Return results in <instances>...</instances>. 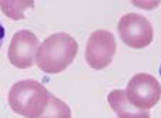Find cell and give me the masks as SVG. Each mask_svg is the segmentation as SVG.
<instances>
[{"instance_id":"obj_1","label":"cell","mask_w":161,"mask_h":118,"mask_svg":"<svg viewBox=\"0 0 161 118\" xmlns=\"http://www.w3.org/2000/svg\"><path fill=\"white\" fill-rule=\"evenodd\" d=\"M79 44L67 33H54L39 46L36 64L46 74H58L74 61Z\"/></svg>"},{"instance_id":"obj_2","label":"cell","mask_w":161,"mask_h":118,"mask_svg":"<svg viewBox=\"0 0 161 118\" xmlns=\"http://www.w3.org/2000/svg\"><path fill=\"white\" fill-rule=\"evenodd\" d=\"M49 90L36 80H21L12 85L7 101L16 114L25 118H39L49 104Z\"/></svg>"},{"instance_id":"obj_3","label":"cell","mask_w":161,"mask_h":118,"mask_svg":"<svg viewBox=\"0 0 161 118\" xmlns=\"http://www.w3.org/2000/svg\"><path fill=\"white\" fill-rule=\"evenodd\" d=\"M119 36L127 47L141 50L148 47L154 40V29L147 17L138 13L121 16L117 24Z\"/></svg>"},{"instance_id":"obj_4","label":"cell","mask_w":161,"mask_h":118,"mask_svg":"<svg viewBox=\"0 0 161 118\" xmlns=\"http://www.w3.org/2000/svg\"><path fill=\"white\" fill-rule=\"evenodd\" d=\"M127 100L136 108L148 111L161 100V84L148 73H138L130 78L125 88Z\"/></svg>"},{"instance_id":"obj_5","label":"cell","mask_w":161,"mask_h":118,"mask_svg":"<svg viewBox=\"0 0 161 118\" xmlns=\"http://www.w3.org/2000/svg\"><path fill=\"white\" fill-rule=\"evenodd\" d=\"M117 53L116 37L111 31L98 29L90 34L86 44L84 57L93 70H104L111 64Z\"/></svg>"},{"instance_id":"obj_6","label":"cell","mask_w":161,"mask_h":118,"mask_svg":"<svg viewBox=\"0 0 161 118\" xmlns=\"http://www.w3.org/2000/svg\"><path fill=\"white\" fill-rule=\"evenodd\" d=\"M39 37L31 30H19L13 34L7 49V58L16 68H30L36 63V54L39 50Z\"/></svg>"},{"instance_id":"obj_7","label":"cell","mask_w":161,"mask_h":118,"mask_svg":"<svg viewBox=\"0 0 161 118\" xmlns=\"http://www.w3.org/2000/svg\"><path fill=\"white\" fill-rule=\"evenodd\" d=\"M107 101L119 118H151L148 111H141V110L136 108L127 100L125 90L117 88V90L110 91V94L107 95Z\"/></svg>"},{"instance_id":"obj_8","label":"cell","mask_w":161,"mask_h":118,"mask_svg":"<svg viewBox=\"0 0 161 118\" xmlns=\"http://www.w3.org/2000/svg\"><path fill=\"white\" fill-rule=\"evenodd\" d=\"M39 118H71V110L63 100L52 94L44 112Z\"/></svg>"},{"instance_id":"obj_9","label":"cell","mask_w":161,"mask_h":118,"mask_svg":"<svg viewBox=\"0 0 161 118\" xmlns=\"http://www.w3.org/2000/svg\"><path fill=\"white\" fill-rule=\"evenodd\" d=\"M34 3L33 2H2L0 3V9L9 19L13 20H21L25 19L26 12L29 9H33Z\"/></svg>"},{"instance_id":"obj_10","label":"cell","mask_w":161,"mask_h":118,"mask_svg":"<svg viewBox=\"0 0 161 118\" xmlns=\"http://www.w3.org/2000/svg\"><path fill=\"white\" fill-rule=\"evenodd\" d=\"M133 6L138 7V9H144V10H153L160 6V2H136L134 0Z\"/></svg>"},{"instance_id":"obj_11","label":"cell","mask_w":161,"mask_h":118,"mask_svg":"<svg viewBox=\"0 0 161 118\" xmlns=\"http://www.w3.org/2000/svg\"><path fill=\"white\" fill-rule=\"evenodd\" d=\"M4 39H6V29H4V26L0 23V47L3 46Z\"/></svg>"},{"instance_id":"obj_12","label":"cell","mask_w":161,"mask_h":118,"mask_svg":"<svg viewBox=\"0 0 161 118\" xmlns=\"http://www.w3.org/2000/svg\"><path fill=\"white\" fill-rule=\"evenodd\" d=\"M160 76H161V64H160Z\"/></svg>"}]
</instances>
